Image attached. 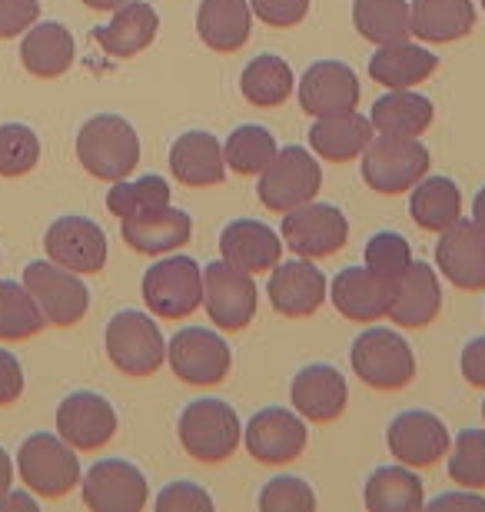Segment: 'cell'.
Masks as SVG:
<instances>
[{
	"instance_id": "49",
	"label": "cell",
	"mask_w": 485,
	"mask_h": 512,
	"mask_svg": "<svg viewBox=\"0 0 485 512\" xmlns=\"http://www.w3.org/2000/svg\"><path fill=\"white\" fill-rule=\"evenodd\" d=\"M459 366H462V376H466L469 386L485 389V336H476V340L466 343Z\"/></svg>"
},
{
	"instance_id": "45",
	"label": "cell",
	"mask_w": 485,
	"mask_h": 512,
	"mask_svg": "<svg viewBox=\"0 0 485 512\" xmlns=\"http://www.w3.org/2000/svg\"><path fill=\"white\" fill-rule=\"evenodd\" d=\"M210 509H213V496L203 486L187 483V479L170 483L157 496V512H210Z\"/></svg>"
},
{
	"instance_id": "8",
	"label": "cell",
	"mask_w": 485,
	"mask_h": 512,
	"mask_svg": "<svg viewBox=\"0 0 485 512\" xmlns=\"http://www.w3.org/2000/svg\"><path fill=\"white\" fill-rule=\"evenodd\" d=\"M323 187V167L306 147H283L276 150L273 163L260 173V203L273 213H290L303 203L316 200Z\"/></svg>"
},
{
	"instance_id": "39",
	"label": "cell",
	"mask_w": 485,
	"mask_h": 512,
	"mask_svg": "<svg viewBox=\"0 0 485 512\" xmlns=\"http://www.w3.org/2000/svg\"><path fill=\"white\" fill-rule=\"evenodd\" d=\"M276 137L260 124H243L236 127L223 143V157H226V170L240 173V177H253V173H263L276 157Z\"/></svg>"
},
{
	"instance_id": "5",
	"label": "cell",
	"mask_w": 485,
	"mask_h": 512,
	"mask_svg": "<svg viewBox=\"0 0 485 512\" xmlns=\"http://www.w3.org/2000/svg\"><path fill=\"white\" fill-rule=\"evenodd\" d=\"M17 473L30 493L44 499H64L80 486V459L67 439L54 433L27 436L17 449Z\"/></svg>"
},
{
	"instance_id": "47",
	"label": "cell",
	"mask_w": 485,
	"mask_h": 512,
	"mask_svg": "<svg viewBox=\"0 0 485 512\" xmlns=\"http://www.w3.org/2000/svg\"><path fill=\"white\" fill-rule=\"evenodd\" d=\"M40 17V0H0V40L27 34Z\"/></svg>"
},
{
	"instance_id": "3",
	"label": "cell",
	"mask_w": 485,
	"mask_h": 512,
	"mask_svg": "<svg viewBox=\"0 0 485 512\" xmlns=\"http://www.w3.org/2000/svg\"><path fill=\"white\" fill-rule=\"evenodd\" d=\"M429 173V150L419 137L379 133L363 150V180L373 193L396 197L412 190Z\"/></svg>"
},
{
	"instance_id": "18",
	"label": "cell",
	"mask_w": 485,
	"mask_h": 512,
	"mask_svg": "<svg viewBox=\"0 0 485 512\" xmlns=\"http://www.w3.org/2000/svg\"><path fill=\"white\" fill-rule=\"evenodd\" d=\"M436 266L456 290L476 293L485 286V230L476 220H456L436 243Z\"/></svg>"
},
{
	"instance_id": "52",
	"label": "cell",
	"mask_w": 485,
	"mask_h": 512,
	"mask_svg": "<svg viewBox=\"0 0 485 512\" xmlns=\"http://www.w3.org/2000/svg\"><path fill=\"white\" fill-rule=\"evenodd\" d=\"M10 483H14V463H10L7 449L0 446V493H7Z\"/></svg>"
},
{
	"instance_id": "50",
	"label": "cell",
	"mask_w": 485,
	"mask_h": 512,
	"mask_svg": "<svg viewBox=\"0 0 485 512\" xmlns=\"http://www.w3.org/2000/svg\"><path fill=\"white\" fill-rule=\"evenodd\" d=\"M429 506H432V509H482V512H485V496H479V489H466V493L436 496Z\"/></svg>"
},
{
	"instance_id": "22",
	"label": "cell",
	"mask_w": 485,
	"mask_h": 512,
	"mask_svg": "<svg viewBox=\"0 0 485 512\" xmlns=\"http://www.w3.org/2000/svg\"><path fill=\"white\" fill-rule=\"evenodd\" d=\"M442 310V286L429 263L412 260L409 270L392 280L389 293V320L402 330H422Z\"/></svg>"
},
{
	"instance_id": "41",
	"label": "cell",
	"mask_w": 485,
	"mask_h": 512,
	"mask_svg": "<svg viewBox=\"0 0 485 512\" xmlns=\"http://www.w3.org/2000/svg\"><path fill=\"white\" fill-rule=\"evenodd\" d=\"M449 479L462 489H485V433L462 429L449 449Z\"/></svg>"
},
{
	"instance_id": "14",
	"label": "cell",
	"mask_w": 485,
	"mask_h": 512,
	"mask_svg": "<svg viewBox=\"0 0 485 512\" xmlns=\"http://www.w3.org/2000/svg\"><path fill=\"white\" fill-rule=\"evenodd\" d=\"M386 446L402 466L426 469L449 456L452 436L436 413H429V409H406V413H399L389 423Z\"/></svg>"
},
{
	"instance_id": "44",
	"label": "cell",
	"mask_w": 485,
	"mask_h": 512,
	"mask_svg": "<svg viewBox=\"0 0 485 512\" xmlns=\"http://www.w3.org/2000/svg\"><path fill=\"white\" fill-rule=\"evenodd\" d=\"M260 509L263 512H313L316 493H313V486L299 476H276L263 486Z\"/></svg>"
},
{
	"instance_id": "16",
	"label": "cell",
	"mask_w": 485,
	"mask_h": 512,
	"mask_svg": "<svg viewBox=\"0 0 485 512\" xmlns=\"http://www.w3.org/2000/svg\"><path fill=\"white\" fill-rule=\"evenodd\" d=\"M57 436L80 453L103 449L117 436V409L94 389H77L57 406Z\"/></svg>"
},
{
	"instance_id": "54",
	"label": "cell",
	"mask_w": 485,
	"mask_h": 512,
	"mask_svg": "<svg viewBox=\"0 0 485 512\" xmlns=\"http://www.w3.org/2000/svg\"><path fill=\"white\" fill-rule=\"evenodd\" d=\"M127 0H84V7H90V10H107V14H113L117 7H123Z\"/></svg>"
},
{
	"instance_id": "20",
	"label": "cell",
	"mask_w": 485,
	"mask_h": 512,
	"mask_svg": "<svg viewBox=\"0 0 485 512\" xmlns=\"http://www.w3.org/2000/svg\"><path fill=\"white\" fill-rule=\"evenodd\" d=\"M329 293L326 276L316 270L313 260L296 256L290 263H276L270 270V306L286 320H306L323 306Z\"/></svg>"
},
{
	"instance_id": "30",
	"label": "cell",
	"mask_w": 485,
	"mask_h": 512,
	"mask_svg": "<svg viewBox=\"0 0 485 512\" xmlns=\"http://www.w3.org/2000/svg\"><path fill=\"white\" fill-rule=\"evenodd\" d=\"M436 70H439V57L426 47L409 44V40L386 44L369 57V77L386 90L419 87L422 80H429Z\"/></svg>"
},
{
	"instance_id": "56",
	"label": "cell",
	"mask_w": 485,
	"mask_h": 512,
	"mask_svg": "<svg viewBox=\"0 0 485 512\" xmlns=\"http://www.w3.org/2000/svg\"><path fill=\"white\" fill-rule=\"evenodd\" d=\"M482 10H485V0H482Z\"/></svg>"
},
{
	"instance_id": "15",
	"label": "cell",
	"mask_w": 485,
	"mask_h": 512,
	"mask_svg": "<svg viewBox=\"0 0 485 512\" xmlns=\"http://www.w3.org/2000/svg\"><path fill=\"white\" fill-rule=\"evenodd\" d=\"M306 419L296 409H280V406H266L260 413H253V419L246 423L243 443L256 463L263 466H283L306 449Z\"/></svg>"
},
{
	"instance_id": "26",
	"label": "cell",
	"mask_w": 485,
	"mask_h": 512,
	"mask_svg": "<svg viewBox=\"0 0 485 512\" xmlns=\"http://www.w3.org/2000/svg\"><path fill=\"white\" fill-rule=\"evenodd\" d=\"M170 173L183 187H220L226 180L223 143L206 130L180 133L170 147Z\"/></svg>"
},
{
	"instance_id": "10",
	"label": "cell",
	"mask_w": 485,
	"mask_h": 512,
	"mask_svg": "<svg viewBox=\"0 0 485 512\" xmlns=\"http://www.w3.org/2000/svg\"><path fill=\"white\" fill-rule=\"evenodd\" d=\"M280 237L296 256H306V260H326V256H333L346 247L349 220L343 210L333 207V203L309 200L303 207L283 213Z\"/></svg>"
},
{
	"instance_id": "40",
	"label": "cell",
	"mask_w": 485,
	"mask_h": 512,
	"mask_svg": "<svg viewBox=\"0 0 485 512\" xmlns=\"http://www.w3.org/2000/svg\"><path fill=\"white\" fill-rule=\"evenodd\" d=\"M167 203H170V183L157 177V173H147V177L137 180H117L107 193V210L117 220H127L133 213L153 207H167Z\"/></svg>"
},
{
	"instance_id": "25",
	"label": "cell",
	"mask_w": 485,
	"mask_h": 512,
	"mask_svg": "<svg viewBox=\"0 0 485 512\" xmlns=\"http://www.w3.org/2000/svg\"><path fill=\"white\" fill-rule=\"evenodd\" d=\"M220 253L243 273H270L283 256V237L260 220H233L220 233Z\"/></svg>"
},
{
	"instance_id": "24",
	"label": "cell",
	"mask_w": 485,
	"mask_h": 512,
	"mask_svg": "<svg viewBox=\"0 0 485 512\" xmlns=\"http://www.w3.org/2000/svg\"><path fill=\"white\" fill-rule=\"evenodd\" d=\"M389 293L392 283L379 280L366 266H346L329 283V300H333L339 316L353 323H376L389 316Z\"/></svg>"
},
{
	"instance_id": "42",
	"label": "cell",
	"mask_w": 485,
	"mask_h": 512,
	"mask_svg": "<svg viewBox=\"0 0 485 512\" xmlns=\"http://www.w3.org/2000/svg\"><path fill=\"white\" fill-rule=\"evenodd\" d=\"M40 160V137L27 124H0V177H24Z\"/></svg>"
},
{
	"instance_id": "31",
	"label": "cell",
	"mask_w": 485,
	"mask_h": 512,
	"mask_svg": "<svg viewBox=\"0 0 485 512\" xmlns=\"http://www.w3.org/2000/svg\"><path fill=\"white\" fill-rule=\"evenodd\" d=\"M412 37L426 44H452L472 34L476 7L472 0H412Z\"/></svg>"
},
{
	"instance_id": "36",
	"label": "cell",
	"mask_w": 485,
	"mask_h": 512,
	"mask_svg": "<svg viewBox=\"0 0 485 512\" xmlns=\"http://www.w3.org/2000/svg\"><path fill=\"white\" fill-rule=\"evenodd\" d=\"M240 90L243 97L250 100L253 107H283L286 100L293 97L296 90V77L290 64L276 54H260L253 57L250 64L243 67V77H240Z\"/></svg>"
},
{
	"instance_id": "55",
	"label": "cell",
	"mask_w": 485,
	"mask_h": 512,
	"mask_svg": "<svg viewBox=\"0 0 485 512\" xmlns=\"http://www.w3.org/2000/svg\"><path fill=\"white\" fill-rule=\"evenodd\" d=\"M482 416H485V403H482Z\"/></svg>"
},
{
	"instance_id": "11",
	"label": "cell",
	"mask_w": 485,
	"mask_h": 512,
	"mask_svg": "<svg viewBox=\"0 0 485 512\" xmlns=\"http://www.w3.org/2000/svg\"><path fill=\"white\" fill-rule=\"evenodd\" d=\"M167 360L177 380L190 386H220L230 376L233 353L216 330L190 326L167 343Z\"/></svg>"
},
{
	"instance_id": "17",
	"label": "cell",
	"mask_w": 485,
	"mask_h": 512,
	"mask_svg": "<svg viewBox=\"0 0 485 512\" xmlns=\"http://www.w3.org/2000/svg\"><path fill=\"white\" fill-rule=\"evenodd\" d=\"M299 107L309 117L353 114L359 107V77L343 60H316L299 77Z\"/></svg>"
},
{
	"instance_id": "7",
	"label": "cell",
	"mask_w": 485,
	"mask_h": 512,
	"mask_svg": "<svg viewBox=\"0 0 485 512\" xmlns=\"http://www.w3.org/2000/svg\"><path fill=\"white\" fill-rule=\"evenodd\" d=\"M24 286L37 300L44 320L50 326H60V330L80 323L90 310V290L84 276L54 260H30L24 266Z\"/></svg>"
},
{
	"instance_id": "37",
	"label": "cell",
	"mask_w": 485,
	"mask_h": 512,
	"mask_svg": "<svg viewBox=\"0 0 485 512\" xmlns=\"http://www.w3.org/2000/svg\"><path fill=\"white\" fill-rule=\"evenodd\" d=\"M353 24L369 44H399L412 37V10L406 0H353Z\"/></svg>"
},
{
	"instance_id": "19",
	"label": "cell",
	"mask_w": 485,
	"mask_h": 512,
	"mask_svg": "<svg viewBox=\"0 0 485 512\" xmlns=\"http://www.w3.org/2000/svg\"><path fill=\"white\" fill-rule=\"evenodd\" d=\"M44 250L74 273H100L107 266V233L87 217H60L44 233Z\"/></svg>"
},
{
	"instance_id": "4",
	"label": "cell",
	"mask_w": 485,
	"mask_h": 512,
	"mask_svg": "<svg viewBox=\"0 0 485 512\" xmlns=\"http://www.w3.org/2000/svg\"><path fill=\"white\" fill-rule=\"evenodd\" d=\"M103 343H107L110 363L130 380H147L167 360V340H163L160 326L140 310L113 313Z\"/></svg>"
},
{
	"instance_id": "46",
	"label": "cell",
	"mask_w": 485,
	"mask_h": 512,
	"mask_svg": "<svg viewBox=\"0 0 485 512\" xmlns=\"http://www.w3.org/2000/svg\"><path fill=\"white\" fill-rule=\"evenodd\" d=\"M250 7L263 24L280 27V30L303 24L309 14V0H250Z\"/></svg>"
},
{
	"instance_id": "9",
	"label": "cell",
	"mask_w": 485,
	"mask_h": 512,
	"mask_svg": "<svg viewBox=\"0 0 485 512\" xmlns=\"http://www.w3.org/2000/svg\"><path fill=\"white\" fill-rule=\"evenodd\" d=\"M353 373L373 389H402L412 383L416 376V356H412V346L402 340V333L396 330H383V326H373V330L359 333L353 343Z\"/></svg>"
},
{
	"instance_id": "6",
	"label": "cell",
	"mask_w": 485,
	"mask_h": 512,
	"mask_svg": "<svg viewBox=\"0 0 485 512\" xmlns=\"http://www.w3.org/2000/svg\"><path fill=\"white\" fill-rule=\"evenodd\" d=\"M143 303L160 320H187L203 303V270L193 256H163L143 273Z\"/></svg>"
},
{
	"instance_id": "48",
	"label": "cell",
	"mask_w": 485,
	"mask_h": 512,
	"mask_svg": "<svg viewBox=\"0 0 485 512\" xmlns=\"http://www.w3.org/2000/svg\"><path fill=\"white\" fill-rule=\"evenodd\" d=\"M24 396V366L14 353L0 350V406H14Z\"/></svg>"
},
{
	"instance_id": "13",
	"label": "cell",
	"mask_w": 485,
	"mask_h": 512,
	"mask_svg": "<svg viewBox=\"0 0 485 512\" xmlns=\"http://www.w3.org/2000/svg\"><path fill=\"white\" fill-rule=\"evenodd\" d=\"M90 512H140L150 499L147 476L127 459H97L80 483Z\"/></svg>"
},
{
	"instance_id": "35",
	"label": "cell",
	"mask_w": 485,
	"mask_h": 512,
	"mask_svg": "<svg viewBox=\"0 0 485 512\" xmlns=\"http://www.w3.org/2000/svg\"><path fill=\"white\" fill-rule=\"evenodd\" d=\"M422 506H426V489L412 466H383L366 479L369 512H419Z\"/></svg>"
},
{
	"instance_id": "28",
	"label": "cell",
	"mask_w": 485,
	"mask_h": 512,
	"mask_svg": "<svg viewBox=\"0 0 485 512\" xmlns=\"http://www.w3.org/2000/svg\"><path fill=\"white\" fill-rule=\"evenodd\" d=\"M74 57H77L74 34L64 24H57V20L34 24L24 34V40H20V60H24V70L30 77L40 80L64 77L74 67Z\"/></svg>"
},
{
	"instance_id": "2",
	"label": "cell",
	"mask_w": 485,
	"mask_h": 512,
	"mask_svg": "<svg viewBox=\"0 0 485 512\" xmlns=\"http://www.w3.org/2000/svg\"><path fill=\"white\" fill-rule=\"evenodd\" d=\"M180 446L196 463L220 466L226 463L243 443L240 416L223 399H196L177 419Z\"/></svg>"
},
{
	"instance_id": "23",
	"label": "cell",
	"mask_w": 485,
	"mask_h": 512,
	"mask_svg": "<svg viewBox=\"0 0 485 512\" xmlns=\"http://www.w3.org/2000/svg\"><path fill=\"white\" fill-rule=\"evenodd\" d=\"M120 233L130 250L147 256H167L173 250L187 247L193 237V217L177 207H153L133 217L120 220Z\"/></svg>"
},
{
	"instance_id": "38",
	"label": "cell",
	"mask_w": 485,
	"mask_h": 512,
	"mask_svg": "<svg viewBox=\"0 0 485 512\" xmlns=\"http://www.w3.org/2000/svg\"><path fill=\"white\" fill-rule=\"evenodd\" d=\"M44 326L47 320L27 286L14 280H0V340L4 343L30 340Z\"/></svg>"
},
{
	"instance_id": "12",
	"label": "cell",
	"mask_w": 485,
	"mask_h": 512,
	"mask_svg": "<svg viewBox=\"0 0 485 512\" xmlns=\"http://www.w3.org/2000/svg\"><path fill=\"white\" fill-rule=\"evenodd\" d=\"M203 303L210 320L226 333H240L256 316V283L253 273H243L226 260L203 270Z\"/></svg>"
},
{
	"instance_id": "34",
	"label": "cell",
	"mask_w": 485,
	"mask_h": 512,
	"mask_svg": "<svg viewBox=\"0 0 485 512\" xmlns=\"http://www.w3.org/2000/svg\"><path fill=\"white\" fill-rule=\"evenodd\" d=\"M409 213L416 220L419 230L426 233H442L452 223L462 220V190L456 187V180L449 177H422L412 187L409 197Z\"/></svg>"
},
{
	"instance_id": "43",
	"label": "cell",
	"mask_w": 485,
	"mask_h": 512,
	"mask_svg": "<svg viewBox=\"0 0 485 512\" xmlns=\"http://www.w3.org/2000/svg\"><path fill=\"white\" fill-rule=\"evenodd\" d=\"M409 263H412V247L402 233L383 230V233H376V237H369L366 270H373L379 280H386V283L399 280V276L409 270Z\"/></svg>"
},
{
	"instance_id": "51",
	"label": "cell",
	"mask_w": 485,
	"mask_h": 512,
	"mask_svg": "<svg viewBox=\"0 0 485 512\" xmlns=\"http://www.w3.org/2000/svg\"><path fill=\"white\" fill-rule=\"evenodd\" d=\"M7 509L37 512V503L30 499V493H14V489H7V493H0V512H7Z\"/></svg>"
},
{
	"instance_id": "32",
	"label": "cell",
	"mask_w": 485,
	"mask_h": 512,
	"mask_svg": "<svg viewBox=\"0 0 485 512\" xmlns=\"http://www.w3.org/2000/svg\"><path fill=\"white\" fill-rule=\"evenodd\" d=\"M373 140V124L369 117L353 114H336V117H319L309 127V147L329 163H349L363 157V150Z\"/></svg>"
},
{
	"instance_id": "53",
	"label": "cell",
	"mask_w": 485,
	"mask_h": 512,
	"mask_svg": "<svg viewBox=\"0 0 485 512\" xmlns=\"http://www.w3.org/2000/svg\"><path fill=\"white\" fill-rule=\"evenodd\" d=\"M472 220L485 230V187L476 193V200H472Z\"/></svg>"
},
{
	"instance_id": "27",
	"label": "cell",
	"mask_w": 485,
	"mask_h": 512,
	"mask_svg": "<svg viewBox=\"0 0 485 512\" xmlns=\"http://www.w3.org/2000/svg\"><path fill=\"white\" fill-rule=\"evenodd\" d=\"M160 14L147 0H127L123 7L113 10L110 24L97 27L94 37L103 47V54L110 57H137L140 50H147L157 40Z\"/></svg>"
},
{
	"instance_id": "1",
	"label": "cell",
	"mask_w": 485,
	"mask_h": 512,
	"mask_svg": "<svg viewBox=\"0 0 485 512\" xmlns=\"http://www.w3.org/2000/svg\"><path fill=\"white\" fill-rule=\"evenodd\" d=\"M77 160L90 177L117 183L140 163V137L127 117L97 114L77 133Z\"/></svg>"
},
{
	"instance_id": "21",
	"label": "cell",
	"mask_w": 485,
	"mask_h": 512,
	"mask_svg": "<svg viewBox=\"0 0 485 512\" xmlns=\"http://www.w3.org/2000/svg\"><path fill=\"white\" fill-rule=\"evenodd\" d=\"M290 403L309 423H333L349 406L346 376L329 363H309L293 376Z\"/></svg>"
},
{
	"instance_id": "33",
	"label": "cell",
	"mask_w": 485,
	"mask_h": 512,
	"mask_svg": "<svg viewBox=\"0 0 485 512\" xmlns=\"http://www.w3.org/2000/svg\"><path fill=\"white\" fill-rule=\"evenodd\" d=\"M436 107L429 97L416 90H389L369 110V124L376 133H392V137H422L432 127Z\"/></svg>"
},
{
	"instance_id": "29",
	"label": "cell",
	"mask_w": 485,
	"mask_h": 512,
	"mask_svg": "<svg viewBox=\"0 0 485 512\" xmlns=\"http://www.w3.org/2000/svg\"><path fill=\"white\" fill-rule=\"evenodd\" d=\"M253 30L250 0H200L196 34L216 54H236Z\"/></svg>"
}]
</instances>
